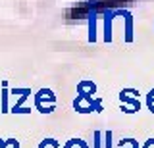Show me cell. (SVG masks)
I'll return each instance as SVG.
<instances>
[{"instance_id": "3957f363", "label": "cell", "mask_w": 154, "mask_h": 148, "mask_svg": "<svg viewBox=\"0 0 154 148\" xmlns=\"http://www.w3.org/2000/svg\"><path fill=\"white\" fill-rule=\"evenodd\" d=\"M110 138H112V135L108 133V135H106V148H112V142H110Z\"/></svg>"}, {"instance_id": "277c9868", "label": "cell", "mask_w": 154, "mask_h": 148, "mask_svg": "<svg viewBox=\"0 0 154 148\" xmlns=\"http://www.w3.org/2000/svg\"><path fill=\"white\" fill-rule=\"evenodd\" d=\"M143 148H152V140H148V142H146V144H144Z\"/></svg>"}, {"instance_id": "6da1fadb", "label": "cell", "mask_w": 154, "mask_h": 148, "mask_svg": "<svg viewBox=\"0 0 154 148\" xmlns=\"http://www.w3.org/2000/svg\"><path fill=\"white\" fill-rule=\"evenodd\" d=\"M64 148H87V144L83 140H77V138H73V140H69Z\"/></svg>"}, {"instance_id": "7a4b0ae2", "label": "cell", "mask_w": 154, "mask_h": 148, "mask_svg": "<svg viewBox=\"0 0 154 148\" xmlns=\"http://www.w3.org/2000/svg\"><path fill=\"white\" fill-rule=\"evenodd\" d=\"M146 102H148V108H150V112L154 113V89L148 92V98H146Z\"/></svg>"}]
</instances>
